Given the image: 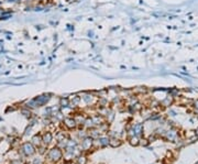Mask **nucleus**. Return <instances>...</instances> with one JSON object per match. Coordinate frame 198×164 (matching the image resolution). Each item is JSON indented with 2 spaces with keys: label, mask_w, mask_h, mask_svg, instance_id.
Masks as SVG:
<instances>
[{
  "label": "nucleus",
  "mask_w": 198,
  "mask_h": 164,
  "mask_svg": "<svg viewBox=\"0 0 198 164\" xmlns=\"http://www.w3.org/2000/svg\"><path fill=\"white\" fill-rule=\"evenodd\" d=\"M62 155H63V153H62L60 148H53L52 150H50V152L48 154V159L51 161H54V162H57V161L61 160Z\"/></svg>",
  "instance_id": "1"
},
{
  "label": "nucleus",
  "mask_w": 198,
  "mask_h": 164,
  "mask_svg": "<svg viewBox=\"0 0 198 164\" xmlns=\"http://www.w3.org/2000/svg\"><path fill=\"white\" fill-rule=\"evenodd\" d=\"M21 151H22V153H23L24 155L31 157V155H33V154L35 153V148L31 142H25V143L22 144Z\"/></svg>",
  "instance_id": "2"
},
{
  "label": "nucleus",
  "mask_w": 198,
  "mask_h": 164,
  "mask_svg": "<svg viewBox=\"0 0 198 164\" xmlns=\"http://www.w3.org/2000/svg\"><path fill=\"white\" fill-rule=\"evenodd\" d=\"M63 121H64L65 126L67 127V128H69V129H74V128H76V126H77V122H76L75 118H72V117L64 118Z\"/></svg>",
  "instance_id": "3"
},
{
  "label": "nucleus",
  "mask_w": 198,
  "mask_h": 164,
  "mask_svg": "<svg viewBox=\"0 0 198 164\" xmlns=\"http://www.w3.org/2000/svg\"><path fill=\"white\" fill-rule=\"evenodd\" d=\"M92 145V137H87L83 140V142H82L83 150H88V149H90Z\"/></svg>",
  "instance_id": "4"
},
{
  "label": "nucleus",
  "mask_w": 198,
  "mask_h": 164,
  "mask_svg": "<svg viewBox=\"0 0 198 164\" xmlns=\"http://www.w3.org/2000/svg\"><path fill=\"white\" fill-rule=\"evenodd\" d=\"M133 131H134V136H141L143 134V124L142 123H135L133 126Z\"/></svg>",
  "instance_id": "5"
},
{
  "label": "nucleus",
  "mask_w": 198,
  "mask_h": 164,
  "mask_svg": "<svg viewBox=\"0 0 198 164\" xmlns=\"http://www.w3.org/2000/svg\"><path fill=\"white\" fill-rule=\"evenodd\" d=\"M52 133L51 132H45L43 136H42V141L44 142L45 144H48L52 141Z\"/></svg>",
  "instance_id": "6"
},
{
  "label": "nucleus",
  "mask_w": 198,
  "mask_h": 164,
  "mask_svg": "<svg viewBox=\"0 0 198 164\" xmlns=\"http://www.w3.org/2000/svg\"><path fill=\"white\" fill-rule=\"evenodd\" d=\"M98 141L100 145L105 147V145H108V144H109L110 139L108 137H100V138H98Z\"/></svg>",
  "instance_id": "7"
},
{
  "label": "nucleus",
  "mask_w": 198,
  "mask_h": 164,
  "mask_svg": "<svg viewBox=\"0 0 198 164\" xmlns=\"http://www.w3.org/2000/svg\"><path fill=\"white\" fill-rule=\"evenodd\" d=\"M94 98H95V97H94L92 95H90V94H86V95L83 96V100H84L87 105H90Z\"/></svg>",
  "instance_id": "8"
},
{
  "label": "nucleus",
  "mask_w": 198,
  "mask_h": 164,
  "mask_svg": "<svg viewBox=\"0 0 198 164\" xmlns=\"http://www.w3.org/2000/svg\"><path fill=\"white\" fill-rule=\"evenodd\" d=\"M92 121H94V124L95 126H100V124H103V117L101 116H95V117H92Z\"/></svg>",
  "instance_id": "9"
},
{
  "label": "nucleus",
  "mask_w": 198,
  "mask_h": 164,
  "mask_svg": "<svg viewBox=\"0 0 198 164\" xmlns=\"http://www.w3.org/2000/svg\"><path fill=\"white\" fill-rule=\"evenodd\" d=\"M60 106L64 107V108L69 107L71 106V100H69L68 98H62V99L60 100Z\"/></svg>",
  "instance_id": "10"
},
{
  "label": "nucleus",
  "mask_w": 198,
  "mask_h": 164,
  "mask_svg": "<svg viewBox=\"0 0 198 164\" xmlns=\"http://www.w3.org/2000/svg\"><path fill=\"white\" fill-rule=\"evenodd\" d=\"M12 17V11H6L4 10V12L1 16H0V20H7V19H9V18Z\"/></svg>",
  "instance_id": "11"
},
{
  "label": "nucleus",
  "mask_w": 198,
  "mask_h": 164,
  "mask_svg": "<svg viewBox=\"0 0 198 164\" xmlns=\"http://www.w3.org/2000/svg\"><path fill=\"white\" fill-rule=\"evenodd\" d=\"M41 141H42V138L40 136H34V137L32 138V142L31 143L33 144V145H40L41 144Z\"/></svg>",
  "instance_id": "12"
},
{
  "label": "nucleus",
  "mask_w": 198,
  "mask_h": 164,
  "mask_svg": "<svg viewBox=\"0 0 198 164\" xmlns=\"http://www.w3.org/2000/svg\"><path fill=\"white\" fill-rule=\"evenodd\" d=\"M130 143H131V145H138V144L140 143L139 142V138L137 136H133V137L130 139Z\"/></svg>",
  "instance_id": "13"
},
{
  "label": "nucleus",
  "mask_w": 198,
  "mask_h": 164,
  "mask_svg": "<svg viewBox=\"0 0 198 164\" xmlns=\"http://www.w3.org/2000/svg\"><path fill=\"white\" fill-rule=\"evenodd\" d=\"M86 163H87V159H86V157H84V155L78 157V159H77V164H86Z\"/></svg>",
  "instance_id": "14"
},
{
  "label": "nucleus",
  "mask_w": 198,
  "mask_h": 164,
  "mask_svg": "<svg viewBox=\"0 0 198 164\" xmlns=\"http://www.w3.org/2000/svg\"><path fill=\"white\" fill-rule=\"evenodd\" d=\"M109 144L112 145V147H118V145H120V141L117 140V139H110Z\"/></svg>",
  "instance_id": "15"
},
{
  "label": "nucleus",
  "mask_w": 198,
  "mask_h": 164,
  "mask_svg": "<svg viewBox=\"0 0 198 164\" xmlns=\"http://www.w3.org/2000/svg\"><path fill=\"white\" fill-rule=\"evenodd\" d=\"M85 126L86 127H92V126H95V124H94V121H92V118H88V119H86L85 120Z\"/></svg>",
  "instance_id": "16"
},
{
  "label": "nucleus",
  "mask_w": 198,
  "mask_h": 164,
  "mask_svg": "<svg viewBox=\"0 0 198 164\" xmlns=\"http://www.w3.org/2000/svg\"><path fill=\"white\" fill-rule=\"evenodd\" d=\"M21 113H23V115H24L25 117H31V111L29 110V108H27V107H25V109H22V110H21Z\"/></svg>",
  "instance_id": "17"
},
{
  "label": "nucleus",
  "mask_w": 198,
  "mask_h": 164,
  "mask_svg": "<svg viewBox=\"0 0 198 164\" xmlns=\"http://www.w3.org/2000/svg\"><path fill=\"white\" fill-rule=\"evenodd\" d=\"M92 133L90 134V137L92 138H96V137H99V133H98V130H92Z\"/></svg>",
  "instance_id": "18"
},
{
  "label": "nucleus",
  "mask_w": 198,
  "mask_h": 164,
  "mask_svg": "<svg viewBox=\"0 0 198 164\" xmlns=\"http://www.w3.org/2000/svg\"><path fill=\"white\" fill-rule=\"evenodd\" d=\"M6 2H11V4H17L19 2V0H4Z\"/></svg>",
  "instance_id": "19"
},
{
  "label": "nucleus",
  "mask_w": 198,
  "mask_h": 164,
  "mask_svg": "<svg viewBox=\"0 0 198 164\" xmlns=\"http://www.w3.org/2000/svg\"><path fill=\"white\" fill-rule=\"evenodd\" d=\"M33 164H42V161L38 160V159H35V160L33 161Z\"/></svg>",
  "instance_id": "20"
},
{
  "label": "nucleus",
  "mask_w": 198,
  "mask_h": 164,
  "mask_svg": "<svg viewBox=\"0 0 198 164\" xmlns=\"http://www.w3.org/2000/svg\"><path fill=\"white\" fill-rule=\"evenodd\" d=\"M4 9H2V8H0V16H1V14L4 13Z\"/></svg>",
  "instance_id": "21"
}]
</instances>
